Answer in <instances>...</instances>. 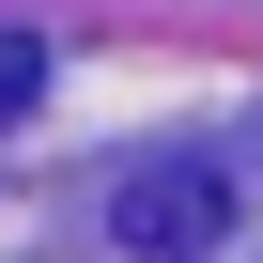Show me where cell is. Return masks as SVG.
<instances>
[{
  "mask_svg": "<svg viewBox=\"0 0 263 263\" xmlns=\"http://www.w3.org/2000/svg\"><path fill=\"white\" fill-rule=\"evenodd\" d=\"M217 217H232V186H217L201 155H155V171H124V186H108V232L140 248V263H201Z\"/></svg>",
  "mask_w": 263,
  "mask_h": 263,
  "instance_id": "obj_1",
  "label": "cell"
},
{
  "mask_svg": "<svg viewBox=\"0 0 263 263\" xmlns=\"http://www.w3.org/2000/svg\"><path fill=\"white\" fill-rule=\"evenodd\" d=\"M31 78H47V47H31V31H0V124L31 108Z\"/></svg>",
  "mask_w": 263,
  "mask_h": 263,
  "instance_id": "obj_2",
  "label": "cell"
}]
</instances>
